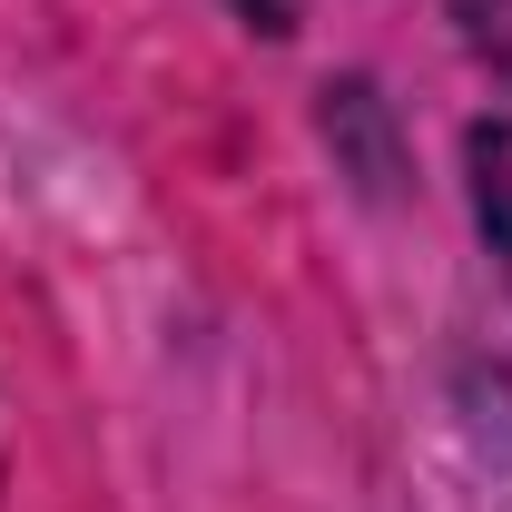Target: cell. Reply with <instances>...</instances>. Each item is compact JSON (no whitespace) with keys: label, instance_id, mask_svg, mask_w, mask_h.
<instances>
[{"label":"cell","instance_id":"1","mask_svg":"<svg viewBox=\"0 0 512 512\" xmlns=\"http://www.w3.org/2000/svg\"><path fill=\"white\" fill-rule=\"evenodd\" d=\"M463 178H473V227H483V247H493V266L512 286V119H473Z\"/></svg>","mask_w":512,"mask_h":512},{"label":"cell","instance_id":"2","mask_svg":"<svg viewBox=\"0 0 512 512\" xmlns=\"http://www.w3.org/2000/svg\"><path fill=\"white\" fill-rule=\"evenodd\" d=\"M444 10H453V30H463V50L512 89V0H444Z\"/></svg>","mask_w":512,"mask_h":512}]
</instances>
